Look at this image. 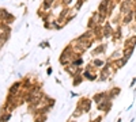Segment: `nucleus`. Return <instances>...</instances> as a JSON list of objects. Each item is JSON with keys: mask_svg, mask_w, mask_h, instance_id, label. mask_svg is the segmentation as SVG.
I'll return each instance as SVG.
<instances>
[{"mask_svg": "<svg viewBox=\"0 0 136 122\" xmlns=\"http://www.w3.org/2000/svg\"><path fill=\"white\" fill-rule=\"evenodd\" d=\"M135 45H136V37L128 38V41H125V44H124V46H125V48H129V49H133Z\"/></svg>", "mask_w": 136, "mask_h": 122, "instance_id": "obj_1", "label": "nucleus"}, {"mask_svg": "<svg viewBox=\"0 0 136 122\" xmlns=\"http://www.w3.org/2000/svg\"><path fill=\"white\" fill-rule=\"evenodd\" d=\"M132 15H133V12H132V11H131V12H127L125 14V18H124V23H125V25H128V23H131L132 22V19H133V18H132Z\"/></svg>", "mask_w": 136, "mask_h": 122, "instance_id": "obj_2", "label": "nucleus"}, {"mask_svg": "<svg viewBox=\"0 0 136 122\" xmlns=\"http://www.w3.org/2000/svg\"><path fill=\"white\" fill-rule=\"evenodd\" d=\"M105 48H106L105 45H101V46H99V48H97V49L94 50V52H93V54H94V56H97V54L102 53V52H105Z\"/></svg>", "mask_w": 136, "mask_h": 122, "instance_id": "obj_3", "label": "nucleus"}, {"mask_svg": "<svg viewBox=\"0 0 136 122\" xmlns=\"http://www.w3.org/2000/svg\"><path fill=\"white\" fill-rule=\"evenodd\" d=\"M94 65L101 66V65H103V61H102V60H94Z\"/></svg>", "mask_w": 136, "mask_h": 122, "instance_id": "obj_4", "label": "nucleus"}, {"mask_svg": "<svg viewBox=\"0 0 136 122\" xmlns=\"http://www.w3.org/2000/svg\"><path fill=\"white\" fill-rule=\"evenodd\" d=\"M79 64H83V58H78L76 61H74V65H79Z\"/></svg>", "mask_w": 136, "mask_h": 122, "instance_id": "obj_5", "label": "nucleus"}, {"mask_svg": "<svg viewBox=\"0 0 136 122\" xmlns=\"http://www.w3.org/2000/svg\"><path fill=\"white\" fill-rule=\"evenodd\" d=\"M46 73H48V75H50V73H52V68H50V66H49V68H48V71H46Z\"/></svg>", "mask_w": 136, "mask_h": 122, "instance_id": "obj_6", "label": "nucleus"}]
</instances>
